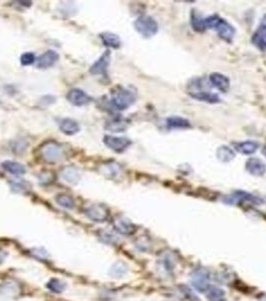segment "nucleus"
<instances>
[{"instance_id": "nucleus-23", "label": "nucleus", "mask_w": 266, "mask_h": 301, "mask_svg": "<svg viewBox=\"0 0 266 301\" xmlns=\"http://www.w3.org/2000/svg\"><path fill=\"white\" fill-rule=\"evenodd\" d=\"M127 126H128V123L126 120L116 118V119H113L111 121L107 122L105 128L113 133H122L126 130Z\"/></svg>"}, {"instance_id": "nucleus-11", "label": "nucleus", "mask_w": 266, "mask_h": 301, "mask_svg": "<svg viewBox=\"0 0 266 301\" xmlns=\"http://www.w3.org/2000/svg\"><path fill=\"white\" fill-rule=\"evenodd\" d=\"M245 170L252 176L261 177L266 173V165L258 158H249L245 164Z\"/></svg>"}, {"instance_id": "nucleus-7", "label": "nucleus", "mask_w": 266, "mask_h": 301, "mask_svg": "<svg viewBox=\"0 0 266 301\" xmlns=\"http://www.w3.org/2000/svg\"><path fill=\"white\" fill-rule=\"evenodd\" d=\"M86 216L93 222H105L109 217V210L101 204H94L85 210Z\"/></svg>"}, {"instance_id": "nucleus-34", "label": "nucleus", "mask_w": 266, "mask_h": 301, "mask_svg": "<svg viewBox=\"0 0 266 301\" xmlns=\"http://www.w3.org/2000/svg\"><path fill=\"white\" fill-rule=\"evenodd\" d=\"M263 154L266 156V147L263 149Z\"/></svg>"}, {"instance_id": "nucleus-28", "label": "nucleus", "mask_w": 266, "mask_h": 301, "mask_svg": "<svg viewBox=\"0 0 266 301\" xmlns=\"http://www.w3.org/2000/svg\"><path fill=\"white\" fill-rule=\"evenodd\" d=\"M252 37L266 41V14H264V16L262 17V19L260 21V25L258 26V29L253 34Z\"/></svg>"}, {"instance_id": "nucleus-18", "label": "nucleus", "mask_w": 266, "mask_h": 301, "mask_svg": "<svg viewBox=\"0 0 266 301\" xmlns=\"http://www.w3.org/2000/svg\"><path fill=\"white\" fill-rule=\"evenodd\" d=\"M61 178L66 183L75 185L80 180L79 171L74 167H65L61 172Z\"/></svg>"}, {"instance_id": "nucleus-9", "label": "nucleus", "mask_w": 266, "mask_h": 301, "mask_svg": "<svg viewBox=\"0 0 266 301\" xmlns=\"http://www.w3.org/2000/svg\"><path fill=\"white\" fill-rule=\"evenodd\" d=\"M209 83L211 87L216 89L217 91L225 94L230 89V80L229 78L220 73H212L209 75Z\"/></svg>"}, {"instance_id": "nucleus-8", "label": "nucleus", "mask_w": 266, "mask_h": 301, "mask_svg": "<svg viewBox=\"0 0 266 301\" xmlns=\"http://www.w3.org/2000/svg\"><path fill=\"white\" fill-rule=\"evenodd\" d=\"M104 144L116 153H122L129 148L131 141L125 137H113V136H105L103 139Z\"/></svg>"}, {"instance_id": "nucleus-22", "label": "nucleus", "mask_w": 266, "mask_h": 301, "mask_svg": "<svg viewBox=\"0 0 266 301\" xmlns=\"http://www.w3.org/2000/svg\"><path fill=\"white\" fill-rule=\"evenodd\" d=\"M100 38L105 47L111 49H119L121 46L120 37L112 32H103L100 34Z\"/></svg>"}, {"instance_id": "nucleus-15", "label": "nucleus", "mask_w": 266, "mask_h": 301, "mask_svg": "<svg viewBox=\"0 0 266 301\" xmlns=\"http://www.w3.org/2000/svg\"><path fill=\"white\" fill-rule=\"evenodd\" d=\"M165 126L167 130H181V128H189L191 126L190 122L179 116L168 117L165 120Z\"/></svg>"}, {"instance_id": "nucleus-21", "label": "nucleus", "mask_w": 266, "mask_h": 301, "mask_svg": "<svg viewBox=\"0 0 266 301\" xmlns=\"http://www.w3.org/2000/svg\"><path fill=\"white\" fill-rule=\"evenodd\" d=\"M216 157L221 163H229L235 158V152L228 146H220L216 150Z\"/></svg>"}, {"instance_id": "nucleus-26", "label": "nucleus", "mask_w": 266, "mask_h": 301, "mask_svg": "<svg viewBox=\"0 0 266 301\" xmlns=\"http://www.w3.org/2000/svg\"><path fill=\"white\" fill-rule=\"evenodd\" d=\"M56 202L59 206L65 208V209H73L74 208V201L69 195L61 194L56 197Z\"/></svg>"}, {"instance_id": "nucleus-12", "label": "nucleus", "mask_w": 266, "mask_h": 301, "mask_svg": "<svg viewBox=\"0 0 266 301\" xmlns=\"http://www.w3.org/2000/svg\"><path fill=\"white\" fill-rule=\"evenodd\" d=\"M209 275L208 272L204 269L197 270L194 272L192 277V284L199 291H206L210 286L208 284Z\"/></svg>"}, {"instance_id": "nucleus-2", "label": "nucleus", "mask_w": 266, "mask_h": 301, "mask_svg": "<svg viewBox=\"0 0 266 301\" xmlns=\"http://www.w3.org/2000/svg\"><path fill=\"white\" fill-rule=\"evenodd\" d=\"M204 28L215 29L219 37L226 42H232L235 35V28L228 23L227 20L218 14H212L204 17Z\"/></svg>"}, {"instance_id": "nucleus-14", "label": "nucleus", "mask_w": 266, "mask_h": 301, "mask_svg": "<svg viewBox=\"0 0 266 301\" xmlns=\"http://www.w3.org/2000/svg\"><path fill=\"white\" fill-rule=\"evenodd\" d=\"M67 100L70 103H72L76 106H82V105H85V104L89 102L91 99L82 90L73 89L68 93Z\"/></svg>"}, {"instance_id": "nucleus-4", "label": "nucleus", "mask_w": 266, "mask_h": 301, "mask_svg": "<svg viewBox=\"0 0 266 301\" xmlns=\"http://www.w3.org/2000/svg\"><path fill=\"white\" fill-rule=\"evenodd\" d=\"M135 30L143 37L150 38L158 31V24L153 17L148 15L139 16L134 23Z\"/></svg>"}, {"instance_id": "nucleus-20", "label": "nucleus", "mask_w": 266, "mask_h": 301, "mask_svg": "<svg viewBox=\"0 0 266 301\" xmlns=\"http://www.w3.org/2000/svg\"><path fill=\"white\" fill-rule=\"evenodd\" d=\"M1 166L9 174L14 176H20L26 173V168L22 164L14 161H5Z\"/></svg>"}, {"instance_id": "nucleus-10", "label": "nucleus", "mask_w": 266, "mask_h": 301, "mask_svg": "<svg viewBox=\"0 0 266 301\" xmlns=\"http://www.w3.org/2000/svg\"><path fill=\"white\" fill-rule=\"evenodd\" d=\"M110 59H111V54H110L109 50H106L93 64L92 67L90 68V73L92 75H106L109 63H110Z\"/></svg>"}, {"instance_id": "nucleus-30", "label": "nucleus", "mask_w": 266, "mask_h": 301, "mask_svg": "<svg viewBox=\"0 0 266 301\" xmlns=\"http://www.w3.org/2000/svg\"><path fill=\"white\" fill-rule=\"evenodd\" d=\"M20 62L22 66H30L35 62V55L32 52H25L21 55Z\"/></svg>"}, {"instance_id": "nucleus-25", "label": "nucleus", "mask_w": 266, "mask_h": 301, "mask_svg": "<svg viewBox=\"0 0 266 301\" xmlns=\"http://www.w3.org/2000/svg\"><path fill=\"white\" fill-rule=\"evenodd\" d=\"M207 298L209 301H225L224 291L218 287H209L207 289Z\"/></svg>"}, {"instance_id": "nucleus-1", "label": "nucleus", "mask_w": 266, "mask_h": 301, "mask_svg": "<svg viewBox=\"0 0 266 301\" xmlns=\"http://www.w3.org/2000/svg\"><path fill=\"white\" fill-rule=\"evenodd\" d=\"M186 91L192 99L199 101L208 103H217L220 101V97L210 90V83H207L203 77L192 78L187 83Z\"/></svg>"}, {"instance_id": "nucleus-17", "label": "nucleus", "mask_w": 266, "mask_h": 301, "mask_svg": "<svg viewBox=\"0 0 266 301\" xmlns=\"http://www.w3.org/2000/svg\"><path fill=\"white\" fill-rule=\"evenodd\" d=\"M113 226L114 229L121 233V234H125V235H129L132 234L133 232L135 231V226L133 225L129 220H127L126 218L123 217H118L113 221Z\"/></svg>"}, {"instance_id": "nucleus-19", "label": "nucleus", "mask_w": 266, "mask_h": 301, "mask_svg": "<svg viewBox=\"0 0 266 301\" xmlns=\"http://www.w3.org/2000/svg\"><path fill=\"white\" fill-rule=\"evenodd\" d=\"M59 127L62 133L68 136L75 135L80 130L78 123L72 119H63L59 124Z\"/></svg>"}, {"instance_id": "nucleus-5", "label": "nucleus", "mask_w": 266, "mask_h": 301, "mask_svg": "<svg viewBox=\"0 0 266 301\" xmlns=\"http://www.w3.org/2000/svg\"><path fill=\"white\" fill-rule=\"evenodd\" d=\"M223 201L230 205H241V204L260 205L262 203V200L260 198L243 191H236L232 193L231 195L226 196Z\"/></svg>"}, {"instance_id": "nucleus-24", "label": "nucleus", "mask_w": 266, "mask_h": 301, "mask_svg": "<svg viewBox=\"0 0 266 301\" xmlns=\"http://www.w3.org/2000/svg\"><path fill=\"white\" fill-rule=\"evenodd\" d=\"M190 24L192 28L197 32H203L205 31L204 28V17H202L195 10H192L190 16Z\"/></svg>"}, {"instance_id": "nucleus-13", "label": "nucleus", "mask_w": 266, "mask_h": 301, "mask_svg": "<svg viewBox=\"0 0 266 301\" xmlns=\"http://www.w3.org/2000/svg\"><path fill=\"white\" fill-rule=\"evenodd\" d=\"M59 59V55L55 50H49L46 52H44L42 55L39 56L36 62V67L41 70H45L51 68L53 64Z\"/></svg>"}, {"instance_id": "nucleus-29", "label": "nucleus", "mask_w": 266, "mask_h": 301, "mask_svg": "<svg viewBox=\"0 0 266 301\" xmlns=\"http://www.w3.org/2000/svg\"><path fill=\"white\" fill-rule=\"evenodd\" d=\"M47 287L56 293H60L64 290L65 288V284L63 282H61L58 279H51V280L47 283Z\"/></svg>"}, {"instance_id": "nucleus-27", "label": "nucleus", "mask_w": 266, "mask_h": 301, "mask_svg": "<svg viewBox=\"0 0 266 301\" xmlns=\"http://www.w3.org/2000/svg\"><path fill=\"white\" fill-rule=\"evenodd\" d=\"M126 272H127V266L122 262H117L111 267V270H110L109 274L115 278H119L125 275Z\"/></svg>"}, {"instance_id": "nucleus-33", "label": "nucleus", "mask_w": 266, "mask_h": 301, "mask_svg": "<svg viewBox=\"0 0 266 301\" xmlns=\"http://www.w3.org/2000/svg\"><path fill=\"white\" fill-rule=\"evenodd\" d=\"M5 258H6V253L0 249V264H1L5 260Z\"/></svg>"}, {"instance_id": "nucleus-3", "label": "nucleus", "mask_w": 266, "mask_h": 301, "mask_svg": "<svg viewBox=\"0 0 266 301\" xmlns=\"http://www.w3.org/2000/svg\"><path fill=\"white\" fill-rule=\"evenodd\" d=\"M136 100V93L127 88L117 87L111 94L109 105L115 111H124L131 106Z\"/></svg>"}, {"instance_id": "nucleus-16", "label": "nucleus", "mask_w": 266, "mask_h": 301, "mask_svg": "<svg viewBox=\"0 0 266 301\" xmlns=\"http://www.w3.org/2000/svg\"><path fill=\"white\" fill-rule=\"evenodd\" d=\"M259 147L260 145L256 141H245V142L236 143L234 145L235 150L242 155H253L254 153L257 152Z\"/></svg>"}, {"instance_id": "nucleus-6", "label": "nucleus", "mask_w": 266, "mask_h": 301, "mask_svg": "<svg viewBox=\"0 0 266 301\" xmlns=\"http://www.w3.org/2000/svg\"><path fill=\"white\" fill-rule=\"evenodd\" d=\"M42 159L47 163H56L62 159V148L54 142H46L40 148Z\"/></svg>"}, {"instance_id": "nucleus-32", "label": "nucleus", "mask_w": 266, "mask_h": 301, "mask_svg": "<svg viewBox=\"0 0 266 301\" xmlns=\"http://www.w3.org/2000/svg\"><path fill=\"white\" fill-rule=\"evenodd\" d=\"M100 238L105 243H113L115 241L114 236L111 233H109V232H103L102 235L100 236Z\"/></svg>"}, {"instance_id": "nucleus-31", "label": "nucleus", "mask_w": 266, "mask_h": 301, "mask_svg": "<svg viewBox=\"0 0 266 301\" xmlns=\"http://www.w3.org/2000/svg\"><path fill=\"white\" fill-rule=\"evenodd\" d=\"M10 185H11V188L15 192H23L24 190H27L29 188V185L26 182H23L22 180L11 182Z\"/></svg>"}]
</instances>
